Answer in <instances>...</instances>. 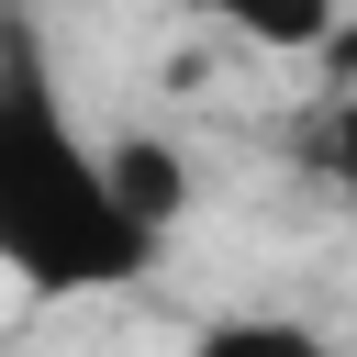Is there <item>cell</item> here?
<instances>
[{
    "label": "cell",
    "instance_id": "obj_5",
    "mask_svg": "<svg viewBox=\"0 0 357 357\" xmlns=\"http://www.w3.org/2000/svg\"><path fill=\"white\" fill-rule=\"evenodd\" d=\"M335 167H346V190H357V112H346V156H335Z\"/></svg>",
    "mask_w": 357,
    "mask_h": 357
},
{
    "label": "cell",
    "instance_id": "obj_3",
    "mask_svg": "<svg viewBox=\"0 0 357 357\" xmlns=\"http://www.w3.org/2000/svg\"><path fill=\"white\" fill-rule=\"evenodd\" d=\"M178 357H335L324 346V324H301V312H268V301H245V312H212Z\"/></svg>",
    "mask_w": 357,
    "mask_h": 357
},
{
    "label": "cell",
    "instance_id": "obj_2",
    "mask_svg": "<svg viewBox=\"0 0 357 357\" xmlns=\"http://www.w3.org/2000/svg\"><path fill=\"white\" fill-rule=\"evenodd\" d=\"M234 45H257V56H312V45H335V22H346V0H201Z\"/></svg>",
    "mask_w": 357,
    "mask_h": 357
},
{
    "label": "cell",
    "instance_id": "obj_1",
    "mask_svg": "<svg viewBox=\"0 0 357 357\" xmlns=\"http://www.w3.org/2000/svg\"><path fill=\"white\" fill-rule=\"evenodd\" d=\"M156 223L112 178V134L67 112L45 22L0 0V279L33 301H100L156 268Z\"/></svg>",
    "mask_w": 357,
    "mask_h": 357
},
{
    "label": "cell",
    "instance_id": "obj_4",
    "mask_svg": "<svg viewBox=\"0 0 357 357\" xmlns=\"http://www.w3.org/2000/svg\"><path fill=\"white\" fill-rule=\"evenodd\" d=\"M112 178H123V201H134L156 234L190 212V156H167L156 134H112Z\"/></svg>",
    "mask_w": 357,
    "mask_h": 357
}]
</instances>
